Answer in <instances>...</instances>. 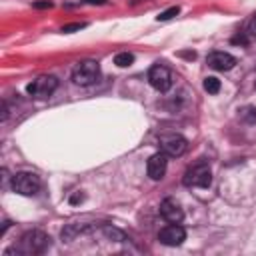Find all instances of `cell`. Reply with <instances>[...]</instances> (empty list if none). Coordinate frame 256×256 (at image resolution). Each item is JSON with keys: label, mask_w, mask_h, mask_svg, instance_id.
I'll return each mask as SVG.
<instances>
[{"label": "cell", "mask_w": 256, "mask_h": 256, "mask_svg": "<svg viewBox=\"0 0 256 256\" xmlns=\"http://www.w3.org/2000/svg\"><path fill=\"white\" fill-rule=\"evenodd\" d=\"M50 246V236L42 230H28L22 234L18 248H14L16 254L30 256V254H42Z\"/></svg>", "instance_id": "6da1fadb"}, {"label": "cell", "mask_w": 256, "mask_h": 256, "mask_svg": "<svg viewBox=\"0 0 256 256\" xmlns=\"http://www.w3.org/2000/svg\"><path fill=\"white\" fill-rule=\"evenodd\" d=\"M10 186H12V190H14L16 194L34 196V194L40 190L42 182H40L38 174H34V172H16V174L12 176V180H10Z\"/></svg>", "instance_id": "7a4b0ae2"}, {"label": "cell", "mask_w": 256, "mask_h": 256, "mask_svg": "<svg viewBox=\"0 0 256 256\" xmlns=\"http://www.w3.org/2000/svg\"><path fill=\"white\" fill-rule=\"evenodd\" d=\"M212 182V170L208 162H196L184 174V184L190 188H208Z\"/></svg>", "instance_id": "3957f363"}, {"label": "cell", "mask_w": 256, "mask_h": 256, "mask_svg": "<svg viewBox=\"0 0 256 256\" xmlns=\"http://www.w3.org/2000/svg\"><path fill=\"white\" fill-rule=\"evenodd\" d=\"M100 76V64L96 60H84L72 70V80L78 86H90Z\"/></svg>", "instance_id": "277c9868"}, {"label": "cell", "mask_w": 256, "mask_h": 256, "mask_svg": "<svg viewBox=\"0 0 256 256\" xmlns=\"http://www.w3.org/2000/svg\"><path fill=\"white\" fill-rule=\"evenodd\" d=\"M56 88H58V78L52 74H44V76H38L34 82H30L26 86V92L38 100H44V98H50Z\"/></svg>", "instance_id": "5b68a950"}, {"label": "cell", "mask_w": 256, "mask_h": 256, "mask_svg": "<svg viewBox=\"0 0 256 256\" xmlns=\"http://www.w3.org/2000/svg\"><path fill=\"white\" fill-rule=\"evenodd\" d=\"M148 82H150V86H152L154 90H158V92H168L170 86H172V74H170V70H168L166 66L156 64V66H152V68L148 70Z\"/></svg>", "instance_id": "8992f818"}, {"label": "cell", "mask_w": 256, "mask_h": 256, "mask_svg": "<svg viewBox=\"0 0 256 256\" xmlns=\"http://www.w3.org/2000/svg\"><path fill=\"white\" fill-rule=\"evenodd\" d=\"M160 148H162V152L166 156L178 158V156H182L188 150V142L180 134H166V136L160 138Z\"/></svg>", "instance_id": "52a82bcc"}, {"label": "cell", "mask_w": 256, "mask_h": 256, "mask_svg": "<svg viewBox=\"0 0 256 256\" xmlns=\"http://www.w3.org/2000/svg\"><path fill=\"white\" fill-rule=\"evenodd\" d=\"M158 240L162 242V244H166V246H180L184 240H186V230L180 226V224H168V226H164L162 230H160V234H158Z\"/></svg>", "instance_id": "ba28073f"}, {"label": "cell", "mask_w": 256, "mask_h": 256, "mask_svg": "<svg viewBox=\"0 0 256 256\" xmlns=\"http://www.w3.org/2000/svg\"><path fill=\"white\" fill-rule=\"evenodd\" d=\"M166 168H168V156L164 152L152 154L146 162V172L152 180H162L164 174H166Z\"/></svg>", "instance_id": "9c48e42d"}, {"label": "cell", "mask_w": 256, "mask_h": 256, "mask_svg": "<svg viewBox=\"0 0 256 256\" xmlns=\"http://www.w3.org/2000/svg\"><path fill=\"white\" fill-rule=\"evenodd\" d=\"M206 64H208L210 68H214V70L226 72V70H232V68H234L236 58H234L232 54H228V52H220V50H216V52H210V54H208Z\"/></svg>", "instance_id": "30bf717a"}, {"label": "cell", "mask_w": 256, "mask_h": 256, "mask_svg": "<svg viewBox=\"0 0 256 256\" xmlns=\"http://www.w3.org/2000/svg\"><path fill=\"white\" fill-rule=\"evenodd\" d=\"M160 214H162L164 220H168V222H172V224H178V222H182V218H184V210H182V206H180L174 198L162 200V204H160Z\"/></svg>", "instance_id": "8fae6325"}, {"label": "cell", "mask_w": 256, "mask_h": 256, "mask_svg": "<svg viewBox=\"0 0 256 256\" xmlns=\"http://www.w3.org/2000/svg\"><path fill=\"white\" fill-rule=\"evenodd\" d=\"M132 62H134V54H130V52H118V54L114 56V64L120 66V68H126V66H130Z\"/></svg>", "instance_id": "7c38bea8"}, {"label": "cell", "mask_w": 256, "mask_h": 256, "mask_svg": "<svg viewBox=\"0 0 256 256\" xmlns=\"http://www.w3.org/2000/svg\"><path fill=\"white\" fill-rule=\"evenodd\" d=\"M204 90H206L208 94H218V92H220V80L214 78V76H208V78L204 80Z\"/></svg>", "instance_id": "4fadbf2b"}, {"label": "cell", "mask_w": 256, "mask_h": 256, "mask_svg": "<svg viewBox=\"0 0 256 256\" xmlns=\"http://www.w3.org/2000/svg\"><path fill=\"white\" fill-rule=\"evenodd\" d=\"M240 118L246 122V124H254L256 122V108L254 106H244L240 110Z\"/></svg>", "instance_id": "5bb4252c"}, {"label": "cell", "mask_w": 256, "mask_h": 256, "mask_svg": "<svg viewBox=\"0 0 256 256\" xmlns=\"http://www.w3.org/2000/svg\"><path fill=\"white\" fill-rule=\"evenodd\" d=\"M178 12H180V8H178V6H170L168 10H164V12H160V14H158V22L170 20V18H174V16H176Z\"/></svg>", "instance_id": "9a60e30c"}, {"label": "cell", "mask_w": 256, "mask_h": 256, "mask_svg": "<svg viewBox=\"0 0 256 256\" xmlns=\"http://www.w3.org/2000/svg\"><path fill=\"white\" fill-rule=\"evenodd\" d=\"M86 24L84 22H74V24H66L62 26V32H74V30H82Z\"/></svg>", "instance_id": "2e32d148"}, {"label": "cell", "mask_w": 256, "mask_h": 256, "mask_svg": "<svg viewBox=\"0 0 256 256\" xmlns=\"http://www.w3.org/2000/svg\"><path fill=\"white\" fill-rule=\"evenodd\" d=\"M246 32L250 34V36H256V12L252 14V18L248 20V26H246Z\"/></svg>", "instance_id": "e0dca14e"}, {"label": "cell", "mask_w": 256, "mask_h": 256, "mask_svg": "<svg viewBox=\"0 0 256 256\" xmlns=\"http://www.w3.org/2000/svg\"><path fill=\"white\" fill-rule=\"evenodd\" d=\"M232 42L234 44H246V38L244 36H236V38H232Z\"/></svg>", "instance_id": "ac0fdd59"}, {"label": "cell", "mask_w": 256, "mask_h": 256, "mask_svg": "<svg viewBox=\"0 0 256 256\" xmlns=\"http://www.w3.org/2000/svg\"><path fill=\"white\" fill-rule=\"evenodd\" d=\"M34 6H36V8H50L52 4H50V2H36Z\"/></svg>", "instance_id": "d6986e66"}, {"label": "cell", "mask_w": 256, "mask_h": 256, "mask_svg": "<svg viewBox=\"0 0 256 256\" xmlns=\"http://www.w3.org/2000/svg\"><path fill=\"white\" fill-rule=\"evenodd\" d=\"M70 202H72V204H76V202H82V194H76V196H72V198H70Z\"/></svg>", "instance_id": "ffe728a7"}, {"label": "cell", "mask_w": 256, "mask_h": 256, "mask_svg": "<svg viewBox=\"0 0 256 256\" xmlns=\"http://www.w3.org/2000/svg\"><path fill=\"white\" fill-rule=\"evenodd\" d=\"M84 2H88V4H104L106 0H84Z\"/></svg>", "instance_id": "44dd1931"}]
</instances>
